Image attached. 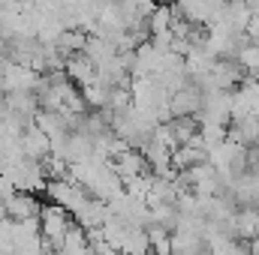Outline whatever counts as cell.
Returning a JSON list of instances; mask_svg holds the SVG:
<instances>
[{"mask_svg": "<svg viewBox=\"0 0 259 255\" xmlns=\"http://www.w3.org/2000/svg\"><path fill=\"white\" fill-rule=\"evenodd\" d=\"M72 225H75V216H72V213H66L64 207H58V204H42V213H39V228H42L46 249L61 252L64 237L69 234V228H72Z\"/></svg>", "mask_w": 259, "mask_h": 255, "instance_id": "6da1fadb", "label": "cell"}, {"mask_svg": "<svg viewBox=\"0 0 259 255\" xmlns=\"http://www.w3.org/2000/svg\"><path fill=\"white\" fill-rule=\"evenodd\" d=\"M46 195H49V201L52 204H58V207H64L66 213H81L84 210V204L91 201V195L88 189L81 186V183H75L72 177H61V180H49V186H46Z\"/></svg>", "mask_w": 259, "mask_h": 255, "instance_id": "7a4b0ae2", "label": "cell"}, {"mask_svg": "<svg viewBox=\"0 0 259 255\" xmlns=\"http://www.w3.org/2000/svg\"><path fill=\"white\" fill-rule=\"evenodd\" d=\"M42 204L36 195L30 192H12L3 204H0V219H12V222H27V219H39Z\"/></svg>", "mask_w": 259, "mask_h": 255, "instance_id": "3957f363", "label": "cell"}, {"mask_svg": "<svg viewBox=\"0 0 259 255\" xmlns=\"http://www.w3.org/2000/svg\"><path fill=\"white\" fill-rule=\"evenodd\" d=\"M112 168L118 171V177L127 183L133 177H142V174H151V168H148V159H145V153L142 150H136V147H127L124 153H118L115 159H112Z\"/></svg>", "mask_w": 259, "mask_h": 255, "instance_id": "277c9868", "label": "cell"}, {"mask_svg": "<svg viewBox=\"0 0 259 255\" xmlns=\"http://www.w3.org/2000/svg\"><path fill=\"white\" fill-rule=\"evenodd\" d=\"M21 150H24L27 159H39L42 162V159L52 156V138L33 123V126H27L21 132Z\"/></svg>", "mask_w": 259, "mask_h": 255, "instance_id": "5b68a950", "label": "cell"}, {"mask_svg": "<svg viewBox=\"0 0 259 255\" xmlns=\"http://www.w3.org/2000/svg\"><path fill=\"white\" fill-rule=\"evenodd\" d=\"M66 78L81 90V87H88V84H94L97 78H100V72H97V66H94V60L88 57V54H72L69 60H66L64 66Z\"/></svg>", "mask_w": 259, "mask_h": 255, "instance_id": "8992f818", "label": "cell"}, {"mask_svg": "<svg viewBox=\"0 0 259 255\" xmlns=\"http://www.w3.org/2000/svg\"><path fill=\"white\" fill-rule=\"evenodd\" d=\"M145 231H148L151 252L154 255H172V228H166L160 222H148Z\"/></svg>", "mask_w": 259, "mask_h": 255, "instance_id": "52a82bcc", "label": "cell"}]
</instances>
